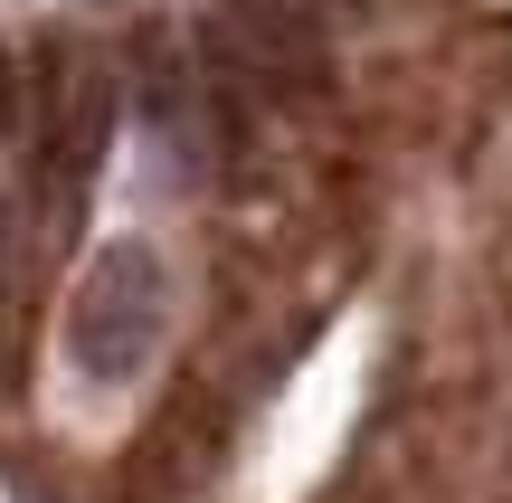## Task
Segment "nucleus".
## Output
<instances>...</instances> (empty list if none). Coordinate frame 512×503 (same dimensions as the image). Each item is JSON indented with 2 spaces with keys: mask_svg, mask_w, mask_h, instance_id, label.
Returning a JSON list of instances; mask_svg holds the SVG:
<instances>
[{
  "mask_svg": "<svg viewBox=\"0 0 512 503\" xmlns=\"http://www.w3.org/2000/svg\"><path fill=\"white\" fill-rule=\"evenodd\" d=\"M162 333H171V276H162V257H152L143 238L105 247V257L76 276V304H67L76 371H86L95 390H124V380L152 371Z\"/></svg>",
  "mask_w": 512,
  "mask_h": 503,
  "instance_id": "obj_1",
  "label": "nucleus"
},
{
  "mask_svg": "<svg viewBox=\"0 0 512 503\" xmlns=\"http://www.w3.org/2000/svg\"><path fill=\"white\" fill-rule=\"evenodd\" d=\"M228 10L247 19V38L266 57H285V67H313L323 57V29H313V0H228Z\"/></svg>",
  "mask_w": 512,
  "mask_h": 503,
  "instance_id": "obj_2",
  "label": "nucleus"
},
{
  "mask_svg": "<svg viewBox=\"0 0 512 503\" xmlns=\"http://www.w3.org/2000/svg\"><path fill=\"white\" fill-rule=\"evenodd\" d=\"M0 114H10V57H0Z\"/></svg>",
  "mask_w": 512,
  "mask_h": 503,
  "instance_id": "obj_3",
  "label": "nucleus"
}]
</instances>
